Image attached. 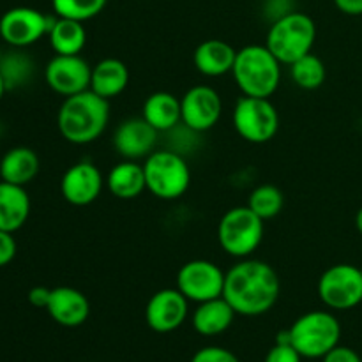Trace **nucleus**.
I'll return each instance as SVG.
<instances>
[{
  "label": "nucleus",
  "mask_w": 362,
  "mask_h": 362,
  "mask_svg": "<svg viewBox=\"0 0 362 362\" xmlns=\"http://www.w3.org/2000/svg\"><path fill=\"white\" fill-rule=\"evenodd\" d=\"M336 7L349 16H361L362 0H334Z\"/></svg>",
  "instance_id": "obj_35"
},
{
  "label": "nucleus",
  "mask_w": 362,
  "mask_h": 362,
  "mask_svg": "<svg viewBox=\"0 0 362 362\" xmlns=\"http://www.w3.org/2000/svg\"><path fill=\"white\" fill-rule=\"evenodd\" d=\"M129 83V69L119 59H103L92 66L90 90L105 99H113L122 94Z\"/></svg>",
  "instance_id": "obj_20"
},
{
  "label": "nucleus",
  "mask_w": 362,
  "mask_h": 362,
  "mask_svg": "<svg viewBox=\"0 0 362 362\" xmlns=\"http://www.w3.org/2000/svg\"><path fill=\"white\" fill-rule=\"evenodd\" d=\"M92 66L81 55H55L45 67V80L57 94L69 98L90 88Z\"/></svg>",
  "instance_id": "obj_12"
},
{
  "label": "nucleus",
  "mask_w": 362,
  "mask_h": 362,
  "mask_svg": "<svg viewBox=\"0 0 362 362\" xmlns=\"http://www.w3.org/2000/svg\"><path fill=\"white\" fill-rule=\"evenodd\" d=\"M35 74V62L30 55L21 52V48H13L4 52L0 59V76L6 81L7 90H16L32 81Z\"/></svg>",
  "instance_id": "obj_26"
},
{
  "label": "nucleus",
  "mask_w": 362,
  "mask_h": 362,
  "mask_svg": "<svg viewBox=\"0 0 362 362\" xmlns=\"http://www.w3.org/2000/svg\"><path fill=\"white\" fill-rule=\"evenodd\" d=\"M232 74L244 95L269 99L281 81V62L265 45H250L237 52Z\"/></svg>",
  "instance_id": "obj_3"
},
{
  "label": "nucleus",
  "mask_w": 362,
  "mask_h": 362,
  "mask_svg": "<svg viewBox=\"0 0 362 362\" xmlns=\"http://www.w3.org/2000/svg\"><path fill=\"white\" fill-rule=\"evenodd\" d=\"M182 124L194 133H204L221 119L223 101L218 90L209 85H194L180 99Z\"/></svg>",
  "instance_id": "obj_13"
},
{
  "label": "nucleus",
  "mask_w": 362,
  "mask_h": 362,
  "mask_svg": "<svg viewBox=\"0 0 362 362\" xmlns=\"http://www.w3.org/2000/svg\"><path fill=\"white\" fill-rule=\"evenodd\" d=\"M290 74L297 87L304 88V90H315V88L322 87L327 76V69H325L324 60L315 53H308V55L300 57L293 64H290Z\"/></svg>",
  "instance_id": "obj_27"
},
{
  "label": "nucleus",
  "mask_w": 362,
  "mask_h": 362,
  "mask_svg": "<svg viewBox=\"0 0 362 362\" xmlns=\"http://www.w3.org/2000/svg\"><path fill=\"white\" fill-rule=\"evenodd\" d=\"M158 144V131L144 119L131 117L122 120L113 133V147L124 159L140 161L147 159L154 152Z\"/></svg>",
  "instance_id": "obj_16"
},
{
  "label": "nucleus",
  "mask_w": 362,
  "mask_h": 362,
  "mask_svg": "<svg viewBox=\"0 0 362 362\" xmlns=\"http://www.w3.org/2000/svg\"><path fill=\"white\" fill-rule=\"evenodd\" d=\"M235 311L226 303L225 297L218 299L205 300L198 304V308L193 313V327L198 334L202 336H219L225 331H228L230 325L233 324Z\"/></svg>",
  "instance_id": "obj_23"
},
{
  "label": "nucleus",
  "mask_w": 362,
  "mask_h": 362,
  "mask_svg": "<svg viewBox=\"0 0 362 362\" xmlns=\"http://www.w3.org/2000/svg\"><path fill=\"white\" fill-rule=\"evenodd\" d=\"M106 187L119 200L138 198L144 191H147L144 165H140L138 161H131V159L120 161L119 165L110 170L108 177H106Z\"/></svg>",
  "instance_id": "obj_21"
},
{
  "label": "nucleus",
  "mask_w": 362,
  "mask_h": 362,
  "mask_svg": "<svg viewBox=\"0 0 362 362\" xmlns=\"http://www.w3.org/2000/svg\"><path fill=\"white\" fill-rule=\"evenodd\" d=\"M232 122L240 138L250 144H267L279 129V113L271 99L243 95L233 106Z\"/></svg>",
  "instance_id": "obj_8"
},
{
  "label": "nucleus",
  "mask_w": 362,
  "mask_h": 362,
  "mask_svg": "<svg viewBox=\"0 0 362 362\" xmlns=\"http://www.w3.org/2000/svg\"><path fill=\"white\" fill-rule=\"evenodd\" d=\"M41 163L35 151L28 147H14L4 154L0 159V179L4 182L27 186L37 177Z\"/></svg>",
  "instance_id": "obj_24"
},
{
  "label": "nucleus",
  "mask_w": 362,
  "mask_h": 362,
  "mask_svg": "<svg viewBox=\"0 0 362 362\" xmlns=\"http://www.w3.org/2000/svg\"><path fill=\"white\" fill-rule=\"evenodd\" d=\"M110 101L88 90L64 99L57 113V126L64 140L87 145L98 140L108 127Z\"/></svg>",
  "instance_id": "obj_2"
},
{
  "label": "nucleus",
  "mask_w": 362,
  "mask_h": 362,
  "mask_svg": "<svg viewBox=\"0 0 362 362\" xmlns=\"http://www.w3.org/2000/svg\"><path fill=\"white\" fill-rule=\"evenodd\" d=\"M108 0H52L53 11L60 18L87 21L105 9Z\"/></svg>",
  "instance_id": "obj_29"
},
{
  "label": "nucleus",
  "mask_w": 362,
  "mask_h": 362,
  "mask_svg": "<svg viewBox=\"0 0 362 362\" xmlns=\"http://www.w3.org/2000/svg\"><path fill=\"white\" fill-rule=\"evenodd\" d=\"M49 296H52V288H46V286H34V288L28 290V303L34 308H45L48 306Z\"/></svg>",
  "instance_id": "obj_34"
},
{
  "label": "nucleus",
  "mask_w": 362,
  "mask_h": 362,
  "mask_svg": "<svg viewBox=\"0 0 362 362\" xmlns=\"http://www.w3.org/2000/svg\"><path fill=\"white\" fill-rule=\"evenodd\" d=\"M189 362H240L239 357L223 346H204L198 350Z\"/></svg>",
  "instance_id": "obj_30"
},
{
  "label": "nucleus",
  "mask_w": 362,
  "mask_h": 362,
  "mask_svg": "<svg viewBox=\"0 0 362 362\" xmlns=\"http://www.w3.org/2000/svg\"><path fill=\"white\" fill-rule=\"evenodd\" d=\"M361 272H362V265H361Z\"/></svg>",
  "instance_id": "obj_39"
},
{
  "label": "nucleus",
  "mask_w": 362,
  "mask_h": 362,
  "mask_svg": "<svg viewBox=\"0 0 362 362\" xmlns=\"http://www.w3.org/2000/svg\"><path fill=\"white\" fill-rule=\"evenodd\" d=\"M265 221L247 205L232 207L218 223L219 246L235 258H250L264 240Z\"/></svg>",
  "instance_id": "obj_6"
},
{
  "label": "nucleus",
  "mask_w": 362,
  "mask_h": 362,
  "mask_svg": "<svg viewBox=\"0 0 362 362\" xmlns=\"http://www.w3.org/2000/svg\"><path fill=\"white\" fill-rule=\"evenodd\" d=\"M2 55H4V52H2V46H0V59H2Z\"/></svg>",
  "instance_id": "obj_38"
},
{
  "label": "nucleus",
  "mask_w": 362,
  "mask_h": 362,
  "mask_svg": "<svg viewBox=\"0 0 362 362\" xmlns=\"http://www.w3.org/2000/svg\"><path fill=\"white\" fill-rule=\"evenodd\" d=\"M147 191L159 200H177L191 184V170L182 154L173 151H154L144 161Z\"/></svg>",
  "instance_id": "obj_7"
},
{
  "label": "nucleus",
  "mask_w": 362,
  "mask_h": 362,
  "mask_svg": "<svg viewBox=\"0 0 362 362\" xmlns=\"http://www.w3.org/2000/svg\"><path fill=\"white\" fill-rule=\"evenodd\" d=\"M30 216V198L23 186L4 182L0 179V230L14 233Z\"/></svg>",
  "instance_id": "obj_19"
},
{
  "label": "nucleus",
  "mask_w": 362,
  "mask_h": 362,
  "mask_svg": "<svg viewBox=\"0 0 362 362\" xmlns=\"http://www.w3.org/2000/svg\"><path fill=\"white\" fill-rule=\"evenodd\" d=\"M141 117L158 133L170 131L182 122V105H180V99L172 92H154L145 99Z\"/></svg>",
  "instance_id": "obj_22"
},
{
  "label": "nucleus",
  "mask_w": 362,
  "mask_h": 362,
  "mask_svg": "<svg viewBox=\"0 0 362 362\" xmlns=\"http://www.w3.org/2000/svg\"><path fill=\"white\" fill-rule=\"evenodd\" d=\"M356 228H357V232L362 235V207L357 211V214H356Z\"/></svg>",
  "instance_id": "obj_36"
},
{
  "label": "nucleus",
  "mask_w": 362,
  "mask_h": 362,
  "mask_svg": "<svg viewBox=\"0 0 362 362\" xmlns=\"http://www.w3.org/2000/svg\"><path fill=\"white\" fill-rule=\"evenodd\" d=\"M225 276L219 265L211 260H191L177 272V288L187 300L200 304L223 297Z\"/></svg>",
  "instance_id": "obj_10"
},
{
  "label": "nucleus",
  "mask_w": 362,
  "mask_h": 362,
  "mask_svg": "<svg viewBox=\"0 0 362 362\" xmlns=\"http://www.w3.org/2000/svg\"><path fill=\"white\" fill-rule=\"evenodd\" d=\"M318 297L334 311H349L362 303V272L352 264L331 265L318 279Z\"/></svg>",
  "instance_id": "obj_9"
},
{
  "label": "nucleus",
  "mask_w": 362,
  "mask_h": 362,
  "mask_svg": "<svg viewBox=\"0 0 362 362\" xmlns=\"http://www.w3.org/2000/svg\"><path fill=\"white\" fill-rule=\"evenodd\" d=\"M48 39L55 55H80L87 45V30L83 21L57 16L49 25Z\"/></svg>",
  "instance_id": "obj_25"
},
{
  "label": "nucleus",
  "mask_w": 362,
  "mask_h": 362,
  "mask_svg": "<svg viewBox=\"0 0 362 362\" xmlns=\"http://www.w3.org/2000/svg\"><path fill=\"white\" fill-rule=\"evenodd\" d=\"M52 20L34 7H13L0 18V39L11 48H28L48 35Z\"/></svg>",
  "instance_id": "obj_11"
},
{
  "label": "nucleus",
  "mask_w": 362,
  "mask_h": 362,
  "mask_svg": "<svg viewBox=\"0 0 362 362\" xmlns=\"http://www.w3.org/2000/svg\"><path fill=\"white\" fill-rule=\"evenodd\" d=\"M322 362H362L361 356L350 346L338 345L322 357Z\"/></svg>",
  "instance_id": "obj_33"
},
{
  "label": "nucleus",
  "mask_w": 362,
  "mask_h": 362,
  "mask_svg": "<svg viewBox=\"0 0 362 362\" xmlns=\"http://www.w3.org/2000/svg\"><path fill=\"white\" fill-rule=\"evenodd\" d=\"M283 205H285L283 191L274 184H262V186L255 187L247 198V207L255 214L260 216L264 221L276 218L283 211Z\"/></svg>",
  "instance_id": "obj_28"
},
{
  "label": "nucleus",
  "mask_w": 362,
  "mask_h": 362,
  "mask_svg": "<svg viewBox=\"0 0 362 362\" xmlns=\"http://www.w3.org/2000/svg\"><path fill=\"white\" fill-rule=\"evenodd\" d=\"M303 356L290 345L288 341H276V345L269 350L265 362H300Z\"/></svg>",
  "instance_id": "obj_31"
},
{
  "label": "nucleus",
  "mask_w": 362,
  "mask_h": 362,
  "mask_svg": "<svg viewBox=\"0 0 362 362\" xmlns=\"http://www.w3.org/2000/svg\"><path fill=\"white\" fill-rule=\"evenodd\" d=\"M279 293L281 281L267 262L243 258L225 276L223 297L243 317H260L271 311Z\"/></svg>",
  "instance_id": "obj_1"
},
{
  "label": "nucleus",
  "mask_w": 362,
  "mask_h": 362,
  "mask_svg": "<svg viewBox=\"0 0 362 362\" xmlns=\"http://www.w3.org/2000/svg\"><path fill=\"white\" fill-rule=\"evenodd\" d=\"M341 339V324L329 311H310L297 318L292 327L279 332L278 341H288L306 359H322Z\"/></svg>",
  "instance_id": "obj_4"
},
{
  "label": "nucleus",
  "mask_w": 362,
  "mask_h": 362,
  "mask_svg": "<svg viewBox=\"0 0 362 362\" xmlns=\"http://www.w3.org/2000/svg\"><path fill=\"white\" fill-rule=\"evenodd\" d=\"M189 300L179 288H163L148 299L145 306V322L159 334L177 331L186 322Z\"/></svg>",
  "instance_id": "obj_14"
},
{
  "label": "nucleus",
  "mask_w": 362,
  "mask_h": 362,
  "mask_svg": "<svg viewBox=\"0 0 362 362\" xmlns=\"http://www.w3.org/2000/svg\"><path fill=\"white\" fill-rule=\"evenodd\" d=\"M7 92V87H6V81H4V78L0 76V101H2V98L6 95Z\"/></svg>",
  "instance_id": "obj_37"
},
{
  "label": "nucleus",
  "mask_w": 362,
  "mask_h": 362,
  "mask_svg": "<svg viewBox=\"0 0 362 362\" xmlns=\"http://www.w3.org/2000/svg\"><path fill=\"white\" fill-rule=\"evenodd\" d=\"M16 240H14L13 233L0 230V269L9 265L16 257Z\"/></svg>",
  "instance_id": "obj_32"
},
{
  "label": "nucleus",
  "mask_w": 362,
  "mask_h": 362,
  "mask_svg": "<svg viewBox=\"0 0 362 362\" xmlns=\"http://www.w3.org/2000/svg\"><path fill=\"white\" fill-rule=\"evenodd\" d=\"M237 49L221 39H207L200 42L193 53V62L198 73L209 78H218L232 73Z\"/></svg>",
  "instance_id": "obj_18"
},
{
  "label": "nucleus",
  "mask_w": 362,
  "mask_h": 362,
  "mask_svg": "<svg viewBox=\"0 0 362 362\" xmlns=\"http://www.w3.org/2000/svg\"><path fill=\"white\" fill-rule=\"evenodd\" d=\"M317 41V25L308 14L292 11L285 13L271 25L267 32V46L281 64H293L308 55Z\"/></svg>",
  "instance_id": "obj_5"
},
{
  "label": "nucleus",
  "mask_w": 362,
  "mask_h": 362,
  "mask_svg": "<svg viewBox=\"0 0 362 362\" xmlns=\"http://www.w3.org/2000/svg\"><path fill=\"white\" fill-rule=\"evenodd\" d=\"M46 311L62 327H78L87 322L90 315V303L83 292L73 286H57L52 288Z\"/></svg>",
  "instance_id": "obj_17"
},
{
  "label": "nucleus",
  "mask_w": 362,
  "mask_h": 362,
  "mask_svg": "<svg viewBox=\"0 0 362 362\" xmlns=\"http://www.w3.org/2000/svg\"><path fill=\"white\" fill-rule=\"evenodd\" d=\"M106 186L101 170L90 161H80L66 170L60 180V193L67 204L85 207L95 202Z\"/></svg>",
  "instance_id": "obj_15"
}]
</instances>
